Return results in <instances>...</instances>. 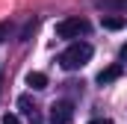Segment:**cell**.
I'll use <instances>...</instances> for the list:
<instances>
[{"mask_svg": "<svg viewBox=\"0 0 127 124\" xmlns=\"http://www.w3.org/2000/svg\"><path fill=\"white\" fill-rule=\"evenodd\" d=\"M89 32V21L86 18H62L56 24V35L59 38H80Z\"/></svg>", "mask_w": 127, "mask_h": 124, "instance_id": "obj_2", "label": "cell"}, {"mask_svg": "<svg viewBox=\"0 0 127 124\" xmlns=\"http://www.w3.org/2000/svg\"><path fill=\"white\" fill-rule=\"evenodd\" d=\"M121 74H124V68H121L118 62H112V65H106V68L97 74V83H100V86H106V83H115Z\"/></svg>", "mask_w": 127, "mask_h": 124, "instance_id": "obj_4", "label": "cell"}, {"mask_svg": "<svg viewBox=\"0 0 127 124\" xmlns=\"http://www.w3.org/2000/svg\"><path fill=\"white\" fill-rule=\"evenodd\" d=\"M118 56H121V59L127 62V44H124V47H121V53H118Z\"/></svg>", "mask_w": 127, "mask_h": 124, "instance_id": "obj_13", "label": "cell"}, {"mask_svg": "<svg viewBox=\"0 0 127 124\" xmlns=\"http://www.w3.org/2000/svg\"><path fill=\"white\" fill-rule=\"evenodd\" d=\"M35 27H38V21H30V24L24 27V32H21V41H30V35L35 32Z\"/></svg>", "mask_w": 127, "mask_h": 124, "instance_id": "obj_9", "label": "cell"}, {"mask_svg": "<svg viewBox=\"0 0 127 124\" xmlns=\"http://www.w3.org/2000/svg\"><path fill=\"white\" fill-rule=\"evenodd\" d=\"M27 86H30L32 92L47 89V74H41V71H30V74H27Z\"/></svg>", "mask_w": 127, "mask_h": 124, "instance_id": "obj_5", "label": "cell"}, {"mask_svg": "<svg viewBox=\"0 0 127 124\" xmlns=\"http://www.w3.org/2000/svg\"><path fill=\"white\" fill-rule=\"evenodd\" d=\"M71 118H74V103L71 100H56L50 106V121L53 124H68Z\"/></svg>", "mask_w": 127, "mask_h": 124, "instance_id": "obj_3", "label": "cell"}, {"mask_svg": "<svg viewBox=\"0 0 127 124\" xmlns=\"http://www.w3.org/2000/svg\"><path fill=\"white\" fill-rule=\"evenodd\" d=\"M100 9H118V12H127V0H97Z\"/></svg>", "mask_w": 127, "mask_h": 124, "instance_id": "obj_8", "label": "cell"}, {"mask_svg": "<svg viewBox=\"0 0 127 124\" xmlns=\"http://www.w3.org/2000/svg\"><path fill=\"white\" fill-rule=\"evenodd\" d=\"M0 124H21V118H18V115H9V112H6V115L0 118Z\"/></svg>", "mask_w": 127, "mask_h": 124, "instance_id": "obj_10", "label": "cell"}, {"mask_svg": "<svg viewBox=\"0 0 127 124\" xmlns=\"http://www.w3.org/2000/svg\"><path fill=\"white\" fill-rule=\"evenodd\" d=\"M89 59H92V44L89 41H71L62 53H59V65H62L65 71H77V68H83Z\"/></svg>", "mask_w": 127, "mask_h": 124, "instance_id": "obj_1", "label": "cell"}, {"mask_svg": "<svg viewBox=\"0 0 127 124\" xmlns=\"http://www.w3.org/2000/svg\"><path fill=\"white\" fill-rule=\"evenodd\" d=\"M100 24H103V30H121L127 21L121 18V15H103V18H100Z\"/></svg>", "mask_w": 127, "mask_h": 124, "instance_id": "obj_6", "label": "cell"}, {"mask_svg": "<svg viewBox=\"0 0 127 124\" xmlns=\"http://www.w3.org/2000/svg\"><path fill=\"white\" fill-rule=\"evenodd\" d=\"M89 124H112V118H92Z\"/></svg>", "mask_w": 127, "mask_h": 124, "instance_id": "obj_11", "label": "cell"}, {"mask_svg": "<svg viewBox=\"0 0 127 124\" xmlns=\"http://www.w3.org/2000/svg\"><path fill=\"white\" fill-rule=\"evenodd\" d=\"M18 106H21V109H24V115H38V109H35V103H32L30 100V94H21V97H18Z\"/></svg>", "mask_w": 127, "mask_h": 124, "instance_id": "obj_7", "label": "cell"}, {"mask_svg": "<svg viewBox=\"0 0 127 124\" xmlns=\"http://www.w3.org/2000/svg\"><path fill=\"white\" fill-rule=\"evenodd\" d=\"M9 32V24H0V41H3V35Z\"/></svg>", "mask_w": 127, "mask_h": 124, "instance_id": "obj_12", "label": "cell"}]
</instances>
